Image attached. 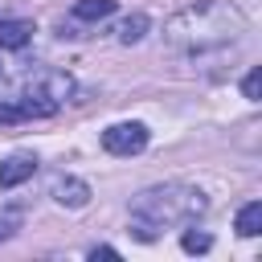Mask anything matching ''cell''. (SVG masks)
<instances>
[{"label":"cell","mask_w":262,"mask_h":262,"mask_svg":"<svg viewBox=\"0 0 262 262\" xmlns=\"http://www.w3.org/2000/svg\"><path fill=\"white\" fill-rule=\"evenodd\" d=\"M20 119H25V115H20L16 102H0V123H4V127H8V123H20Z\"/></svg>","instance_id":"obj_13"},{"label":"cell","mask_w":262,"mask_h":262,"mask_svg":"<svg viewBox=\"0 0 262 262\" xmlns=\"http://www.w3.org/2000/svg\"><path fill=\"white\" fill-rule=\"evenodd\" d=\"M25 225V209L20 205H8V209H0V242H8L16 229Z\"/></svg>","instance_id":"obj_10"},{"label":"cell","mask_w":262,"mask_h":262,"mask_svg":"<svg viewBox=\"0 0 262 262\" xmlns=\"http://www.w3.org/2000/svg\"><path fill=\"white\" fill-rule=\"evenodd\" d=\"M143 33H147V16H143V12H131V16L119 25V41H123V45L143 41Z\"/></svg>","instance_id":"obj_9"},{"label":"cell","mask_w":262,"mask_h":262,"mask_svg":"<svg viewBox=\"0 0 262 262\" xmlns=\"http://www.w3.org/2000/svg\"><path fill=\"white\" fill-rule=\"evenodd\" d=\"M90 258H119V250H115V246H94Z\"/></svg>","instance_id":"obj_14"},{"label":"cell","mask_w":262,"mask_h":262,"mask_svg":"<svg viewBox=\"0 0 262 262\" xmlns=\"http://www.w3.org/2000/svg\"><path fill=\"white\" fill-rule=\"evenodd\" d=\"M70 16H74V20H86V25L106 20V16H115V0H78Z\"/></svg>","instance_id":"obj_8"},{"label":"cell","mask_w":262,"mask_h":262,"mask_svg":"<svg viewBox=\"0 0 262 262\" xmlns=\"http://www.w3.org/2000/svg\"><path fill=\"white\" fill-rule=\"evenodd\" d=\"M147 127L143 123H111L106 131H102V151H111V156H139L143 147H147Z\"/></svg>","instance_id":"obj_3"},{"label":"cell","mask_w":262,"mask_h":262,"mask_svg":"<svg viewBox=\"0 0 262 262\" xmlns=\"http://www.w3.org/2000/svg\"><path fill=\"white\" fill-rule=\"evenodd\" d=\"M246 33V12L233 0H201L164 20V45L176 53L225 49Z\"/></svg>","instance_id":"obj_1"},{"label":"cell","mask_w":262,"mask_h":262,"mask_svg":"<svg viewBox=\"0 0 262 262\" xmlns=\"http://www.w3.org/2000/svg\"><path fill=\"white\" fill-rule=\"evenodd\" d=\"M0 78H4V61H0Z\"/></svg>","instance_id":"obj_15"},{"label":"cell","mask_w":262,"mask_h":262,"mask_svg":"<svg viewBox=\"0 0 262 262\" xmlns=\"http://www.w3.org/2000/svg\"><path fill=\"white\" fill-rule=\"evenodd\" d=\"M180 246H184V254H205V250H213V237L201 233V229H184Z\"/></svg>","instance_id":"obj_11"},{"label":"cell","mask_w":262,"mask_h":262,"mask_svg":"<svg viewBox=\"0 0 262 262\" xmlns=\"http://www.w3.org/2000/svg\"><path fill=\"white\" fill-rule=\"evenodd\" d=\"M33 20H20V16H12V20H0V49H25L29 41H33Z\"/></svg>","instance_id":"obj_6"},{"label":"cell","mask_w":262,"mask_h":262,"mask_svg":"<svg viewBox=\"0 0 262 262\" xmlns=\"http://www.w3.org/2000/svg\"><path fill=\"white\" fill-rule=\"evenodd\" d=\"M258 90H262V70L254 66V70H250V74L242 78V94H246L250 102H258Z\"/></svg>","instance_id":"obj_12"},{"label":"cell","mask_w":262,"mask_h":262,"mask_svg":"<svg viewBox=\"0 0 262 262\" xmlns=\"http://www.w3.org/2000/svg\"><path fill=\"white\" fill-rule=\"evenodd\" d=\"M205 209H209V196L201 188H192V184H180V180L151 184L131 201V233L139 242H156L160 229L192 225Z\"/></svg>","instance_id":"obj_2"},{"label":"cell","mask_w":262,"mask_h":262,"mask_svg":"<svg viewBox=\"0 0 262 262\" xmlns=\"http://www.w3.org/2000/svg\"><path fill=\"white\" fill-rule=\"evenodd\" d=\"M33 172H37V156H29V151L8 156V160L0 164V188H16V184H25Z\"/></svg>","instance_id":"obj_5"},{"label":"cell","mask_w":262,"mask_h":262,"mask_svg":"<svg viewBox=\"0 0 262 262\" xmlns=\"http://www.w3.org/2000/svg\"><path fill=\"white\" fill-rule=\"evenodd\" d=\"M49 196H53L61 209H86L94 192H90V184H86V180H78V176H66V172H61V176H53V180H49Z\"/></svg>","instance_id":"obj_4"},{"label":"cell","mask_w":262,"mask_h":262,"mask_svg":"<svg viewBox=\"0 0 262 262\" xmlns=\"http://www.w3.org/2000/svg\"><path fill=\"white\" fill-rule=\"evenodd\" d=\"M233 229H237L242 237H258V233H262V201H250V205H242V209H237V221H233Z\"/></svg>","instance_id":"obj_7"}]
</instances>
